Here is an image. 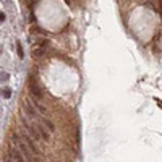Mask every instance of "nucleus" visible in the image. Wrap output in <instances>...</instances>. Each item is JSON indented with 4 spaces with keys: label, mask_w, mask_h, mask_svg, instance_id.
Returning <instances> with one entry per match:
<instances>
[{
    "label": "nucleus",
    "mask_w": 162,
    "mask_h": 162,
    "mask_svg": "<svg viewBox=\"0 0 162 162\" xmlns=\"http://www.w3.org/2000/svg\"><path fill=\"white\" fill-rule=\"evenodd\" d=\"M0 94H2V97H5V99H10V97H12V89L5 88V89L0 91Z\"/></svg>",
    "instance_id": "nucleus-6"
},
{
    "label": "nucleus",
    "mask_w": 162,
    "mask_h": 162,
    "mask_svg": "<svg viewBox=\"0 0 162 162\" xmlns=\"http://www.w3.org/2000/svg\"><path fill=\"white\" fill-rule=\"evenodd\" d=\"M26 144L29 146V149H31V152H32V154H39V147L36 146V143L32 141V138H31V136H29V133L26 135Z\"/></svg>",
    "instance_id": "nucleus-3"
},
{
    "label": "nucleus",
    "mask_w": 162,
    "mask_h": 162,
    "mask_svg": "<svg viewBox=\"0 0 162 162\" xmlns=\"http://www.w3.org/2000/svg\"><path fill=\"white\" fill-rule=\"evenodd\" d=\"M8 152H10V157H8L7 161H16V162H23V161H24L23 154H21L18 149H15V146H10Z\"/></svg>",
    "instance_id": "nucleus-2"
},
{
    "label": "nucleus",
    "mask_w": 162,
    "mask_h": 162,
    "mask_svg": "<svg viewBox=\"0 0 162 162\" xmlns=\"http://www.w3.org/2000/svg\"><path fill=\"white\" fill-rule=\"evenodd\" d=\"M29 91H31V94H32V96L39 97V99L42 97V91H41V89H39L37 86L34 84V83H31V84H29Z\"/></svg>",
    "instance_id": "nucleus-5"
},
{
    "label": "nucleus",
    "mask_w": 162,
    "mask_h": 162,
    "mask_svg": "<svg viewBox=\"0 0 162 162\" xmlns=\"http://www.w3.org/2000/svg\"><path fill=\"white\" fill-rule=\"evenodd\" d=\"M5 19H7V16H5V13L2 12V13H0V23H3Z\"/></svg>",
    "instance_id": "nucleus-10"
},
{
    "label": "nucleus",
    "mask_w": 162,
    "mask_h": 162,
    "mask_svg": "<svg viewBox=\"0 0 162 162\" xmlns=\"http://www.w3.org/2000/svg\"><path fill=\"white\" fill-rule=\"evenodd\" d=\"M24 112H26L29 117H32V118H36V117H37V113H36V110L32 109L31 102H24Z\"/></svg>",
    "instance_id": "nucleus-4"
},
{
    "label": "nucleus",
    "mask_w": 162,
    "mask_h": 162,
    "mask_svg": "<svg viewBox=\"0 0 162 162\" xmlns=\"http://www.w3.org/2000/svg\"><path fill=\"white\" fill-rule=\"evenodd\" d=\"M8 80H10V75H8L7 71H2V73H0V83H7Z\"/></svg>",
    "instance_id": "nucleus-7"
},
{
    "label": "nucleus",
    "mask_w": 162,
    "mask_h": 162,
    "mask_svg": "<svg viewBox=\"0 0 162 162\" xmlns=\"http://www.w3.org/2000/svg\"><path fill=\"white\" fill-rule=\"evenodd\" d=\"M16 49H18V57L23 58L24 54H23V49H21V44H19V42H16Z\"/></svg>",
    "instance_id": "nucleus-9"
},
{
    "label": "nucleus",
    "mask_w": 162,
    "mask_h": 162,
    "mask_svg": "<svg viewBox=\"0 0 162 162\" xmlns=\"http://www.w3.org/2000/svg\"><path fill=\"white\" fill-rule=\"evenodd\" d=\"M42 123H44V125H46V127H47V128H49V131H54V125L50 123L49 120H46V118H42Z\"/></svg>",
    "instance_id": "nucleus-8"
},
{
    "label": "nucleus",
    "mask_w": 162,
    "mask_h": 162,
    "mask_svg": "<svg viewBox=\"0 0 162 162\" xmlns=\"http://www.w3.org/2000/svg\"><path fill=\"white\" fill-rule=\"evenodd\" d=\"M13 138L18 141V146H19V151H21V154H23V157H24V161H34L32 159V154H31V151H29V147H28V144L26 143H23L21 139L18 138V136H13Z\"/></svg>",
    "instance_id": "nucleus-1"
}]
</instances>
